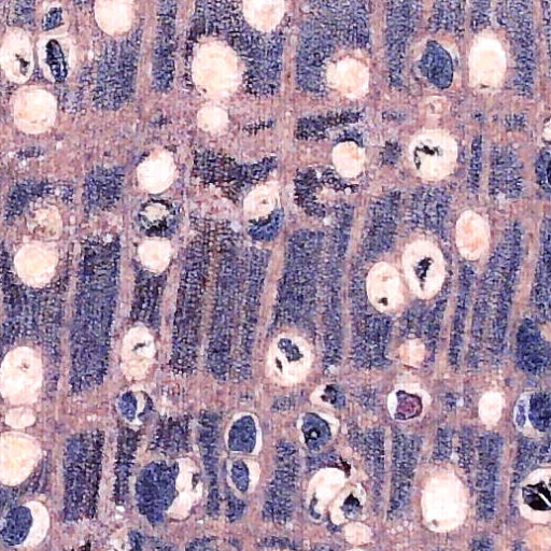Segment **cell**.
<instances>
[{"mask_svg":"<svg viewBox=\"0 0 551 551\" xmlns=\"http://www.w3.org/2000/svg\"><path fill=\"white\" fill-rule=\"evenodd\" d=\"M120 254L113 237L91 238L82 248L70 329V387L78 395L100 387L108 373Z\"/></svg>","mask_w":551,"mask_h":551,"instance_id":"1","label":"cell"},{"mask_svg":"<svg viewBox=\"0 0 551 551\" xmlns=\"http://www.w3.org/2000/svg\"><path fill=\"white\" fill-rule=\"evenodd\" d=\"M2 284L5 319L0 330V363L19 339H33L50 359L53 372L58 369L60 331L63 316V282L44 290L21 285L13 275L7 257L2 259Z\"/></svg>","mask_w":551,"mask_h":551,"instance_id":"2","label":"cell"},{"mask_svg":"<svg viewBox=\"0 0 551 551\" xmlns=\"http://www.w3.org/2000/svg\"><path fill=\"white\" fill-rule=\"evenodd\" d=\"M246 270V250L236 235L226 233L219 246L216 292L206 358L209 373L218 381H225L232 372L234 338Z\"/></svg>","mask_w":551,"mask_h":551,"instance_id":"3","label":"cell"},{"mask_svg":"<svg viewBox=\"0 0 551 551\" xmlns=\"http://www.w3.org/2000/svg\"><path fill=\"white\" fill-rule=\"evenodd\" d=\"M210 254L209 238L197 236L187 249L181 270L169 367L182 377L192 375L199 363Z\"/></svg>","mask_w":551,"mask_h":551,"instance_id":"4","label":"cell"},{"mask_svg":"<svg viewBox=\"0 0 551 551\" xmlns=\"http://www.w3.org/2000/svg\"><path fill=\"white\" fill-rule=\"evenodd\" d=\"M200 18L211 30H218L231 41L247 65L249 88L260 95H273L281 76L282 38L262 34L245 22L236 3L199 4Z\"/></svg>","mask_w":551,"mask_h":551,"instance_id":"5","label":"cell"},{"mask_svg":"<svg viewBox=\"0 0 551 551\" xmlns=\"http://www.w3.org/2000/svg\"><path fill=\"white\" fill-rule=\"evenodd\" d=\"M324 237L309 230L288 240L284 273L279 280L274 328H306L316 308Z\"/></svg>","mask_w":551,"mask_h":551,"instance_id":"6","label":"cell"},{"mask_svg":"<svg viewBox=\"0 0 551 551\" xmlns=\"http://www.w3.org/2000/svg\"><path fill=\"white\" fill-rule=\"evenodd\" d=\"M104 435L98 431L75 434L64 450V518L77 522L92 518L100 486Z\"/></svg>","mask_w":551,"mask_h":551,"instance_id":"7","label":"cell"},{"mask_svg":"<svg viewBox=\"0 0 551 551\" xmlns=\"http://www.w3.org/2000/svg\"><path fill=\"white\" fill-rule=\"evenodd\" d=\"M268 258L270 256L265 250L250 247L247 251V270L238 318V347L232 364V372L239 380L249 379L252 372L253 346L260 319Z\"/></svg>","mask_w":551,"mask_h":551,"instance_id":"8","label":"cell"},{"mask_svg":"<svg viewBox=\"0 0 551 551\" xmlns=\"http://www.w3.org/2000/svg\"><path fill=\"white\" fill-rule=\"evenodd\" d=\"M141 33L110 42L97 68L95 100L108 109L123 106L133 94Z\"/></svg>","mask_w":551,"mask_h":551,"instance_id":"9","label":"cell"},{"mask_svg":"<svg viewBox=\"0 0 551 551\" xmlns=\"http://www.w3.org/2000/svg\"><path fill=\"white\" fill-rule=\"evenodd\" d=\"M498 19L511 40L516 74L514 87L522 95L531 93L536 69L533 14L530 3H501Z\"/></svg>","mask_w":551,"mask_h":551,"instance_id":"10","label":"cell"},{"mask_svg":"<svg viewBox=\"0 0 551 551\" xmlns=\"http://www.w3.org/2000/svg\"><path fill=\"white\" fill-rule=\"evenodd\" d=\"M337 44L331 28L316 16L304 24L296 56V79L305 92L324 93V72Z\"/></svg>","mask_w":551,"mask_h":551,"instance_id":"11","label":"cell"},{"mask_svg":"<svg viewBox=\"0 0 551 551\" xmlns=\"http://www.w3.org/2000/svg\"><path fill=\"white\" fill-rule=\"evenodd\" d=\"M365 298L363 282L355 276L352 279L351 305L355 318L356 358L365 366H379L385 361L390 321L375 313Z\"/></svg>","mask_w":551,"mask_h":551,"instance_id":"12","label":"cell"},{"mask_svg":"<svg viewBox=\"0 0 551 551\" xmlns=\"http://www.w3.org/2000/svg\"><path fill=\"white\" fill-rule=\"evenodd\" d=\"M369 5L361 2L315 3L316 17L326 23L338 42L365 48L370 42Z\"/></svg>","mask_w":551,"mask_h":551,"instance_id":"13","label":"cell"},{"mask_svg":"<svg viewBox=\"0 0 551 551\" xmlns=\"http://www.w3.org/2000/svg\"><path fill=\"white\" fill-rule=\"evenodd\" d=\"M422 5L415 2L387 4L386 47L391 79L399 81L406 51L419 22Z\"/></svg>","mask_w":551,"mask_h":551,"instance_id":"14","label":"cell"},{"mask_svg":"<svg viewBox=\"0 0 551 551\" xmlns=\"http://www.w3.org/2000/svg\"><path fill=\"white\" fill-rule=\"evenodd\" d=\"M399 207L397 192L381 195L371 206L363 240L366 258L377 257L392 246L398 228Z\"/></svg>","mask_w":551,"mask_h":551,"instance_id":"15","label":"cell"},{"mask_svg":"<svg viewBox=\"0 0 551 551\" xmlns=\"http://www.w3.org/2000/svg\"><path fill=\"white\" fill-rule=\"evenodd\" d=\"M502 440L497 434H487L478 442L479 472L477 476V513L480 519L491 520L496 514L499 485V459Z\"/></svg>","mask_w":551,"mask_h":551,"instance_id":"16","label":"cell"},{"mask_svg":"<svg viewBox=\"0 0 551 551\" xmlns=\"http://www.w3.org/2000/svg\"><path fill=\"white\" fill-rule=\"evenodd\" d=\"M420 442L414 436L394 432L391 513L398 514L406 504L413 484Z\"/></svg>","mask_w":551,"mask_h":551,"instance_id":"17","label":"cell"},{"mask_svg":"<svg viewBox=\"0 0 551 551\" xmlns=\"http://www.w3.org/2000/svg\"><path fill=\"white\" fill-rule=\"evenodd\" d=\"M177 5L161 3L159 32L155 40L153 59V86L164 92L172 88L175 73L174 39Z\"/></svg>","mask_w":551,"mask_h":551,"instance_id":"18","label":"cell"},{"mask_svg":"<svg viewBox=\"0 0 551 551\" xmlns=\"http://www.w3.org/2000/svg\"><path fill=\"white\" fill-rule=\"evenodd\" d=\"M197 172L211 182H222L229 186H250L263 178L273 168V161L257 165H239L219 154H202L196 161Z\"/></svg>","mask_w":551,"mask_h":551,"instance_id":"19","label":"cell"},{"mask_svg":"<svg viewBox=\"0 0 551 551\" xmlns=\"http://www.w3.org/2000/svg\"><path fill=\"white\" fill-rule=\"evenodd\" d=\"M278 470L275 484L270 491L266 510L276 518H284L291 510V492L299 475L298 451L289 443H281L277 451Z\"/></svg>","mask_w":551,"mask_h":551,"instance_id":"20","label":"cell"},{"mask_svg":"<svg viewBox=\"0 0 551 551\" xmlns=\"http://www.w3.org/2000/svg\"><path fill=\"white\" fill-rule=\"evenodd\" d=\"M490 189L497 197L516 200L524 191L517 154L508 147L494 149L491 155Z\"/></svg>","mask_w":551,"mask_h":551,"instance_id":"21","label":"cell"},{"mask_svg":"<svg viewBox=\"0 0 551 551\" xmlns=\"http://www.w3.org/2000/svg\"><path fill=\"white\" fill-rule=\"evenodd\" d=\"M218 435L219 422L214 414H207L201 418L200 446L204 459L205 469L209 479L208 510L210 514H216L219 508L218 492Z\"/></svg>","mask_w":551,"mask_h":551,"instance_id":"22","label":"cell"},{"mask_svg":"<svg viewBox=\"0 0 551 551\" xmlns=\"http://www.w3.org/2000/svg\"><path fill=\"white\" fill-rule=\"evenodd\" d=\"M124 175L119 168H97L90 174L84 190L88 207L107 210L119 201Z\"/></svg>","mask_w":551,"mask_h":551,"instance_id":"23","label":"cell"},{"mask_svg":"<svg viewBox=\"0 0 551 551\" xmlns=\"http://www.w3.org/2000/svg\"><path fill=\"white\" fill-rule=\"evenodd\" d=\"M517 339L518 360L522 369L533 375L543 373L549 365V347L536 324L525 320Z\"/></svg>","mask_w":551,"mask_h":551,"instance_id":"24","label":"cell"},{"mask_svg":"<svg viewBox=\"0 0 551 551\" xmlns=\"http://www.w3.org/2000/svg\"><path fill=\"white\" fill-rule=\"evenodd\" d=\"M136 280L133 318L149 327H155L159 322L164 279L155 277L147 271H141Z\"/></svg>","mask_w":551,"mask_h":551,"instance_id":"25","label":"cell"},{"mask_svg":"<svg viewBox=\"0 0 551 551\" xmlns=\"http://www.w3.org/2000/svg\"><path fill=\"white\" fill-rule=\"evenodd\" d=\"M449 195L439 188L422 189L412 199L411 217L418 225L439 231L447 216Z\"/></svg>","mask_w":551,"mask_h":551,"instance_id":"26","label":"cell"},{"mask_svg":"<svg viewBox=\"0 0 551 551\" xmlns=\"http://www.w3.org/2000/svg\"><path fill=\"white\" fill-rule=\"evenodd\" d=\"M473 268L463 265L460 273V290L454 324H452L449 360L452 366L459 365L463 345L466 316H468L470 294L473 286Z\"/></svg>","mask_w":551,"mask_h":551,"instance_id":"27","label":"cell"},{"mask_svg":"<svg viewBox=\"0 0 551 551\" xmlns=\"http://www.w3.org/2000/svg\"><path fill=\"white\" fill-rule=\"evenodd\" d=\"M421 72L435 87L440 89L450 87L454 77V66L448 52L437 42H429L423 53Z\"/></svg>","mask_w":551,"mask_h":551,"instance_id":"28","label":"cell"},{"mask_svg":"<svg viewBox=\"0 0 551 551\" xmlns=\"http://www.w3.org/2000/svg\"><path fill=\"white\" fill-rule=\"evenodd\" d=\"M542 244V254L535 279L534 299L540 314L544 318H548L550 305V224L548 219L543 224Z\"/></svg>","mask_w":551,"mask_h":551,"instance_id":"29","label":"cell"},{"mask_svg":"<svg viewBox=\"0 0 551 551\" xmlns=\"http://www.w3.org/2000/svg\"><path fill=\"white\" fill-rule=\"evenodd\" d=\"M33 525V516L30 510L24 506H14L3 518L0 536L9 546L22 544Z\"/></svg>","mask_w":551,"mask_h":551,"instance_id":"30","label":"cell"},{"mask_svg":"<svg viewBox=\"0 0 551 551\" xmlns=\"http://www.w3.org/2000/svg\"><path fill=\"white\" fill-rule=\"evenodd\" d=\"M176 211L163 203L147 206L140 216L141 225L149 235L167 236L176 225Z\"/></svg>","mask_w":551,"mask_h":551,"instance_id":"31","label":"cell"},{"mask_svg":"<svg viewBox=\"0 0 551 551\" xmlns=\"http://www.w3.org/2000/svg\"><path fill=\"white\" fill-rule=\"evenodd\" d=\"M137 434L129 429H124L120 434L119 452L117 460V493L122 499L127 486V480L131 474L134 454L137 446Z\"/></svg>","mask_w":551,"mask_h":551,"instance_id":"32","label":"cell"},{"mask_svg":"<svg viewBox=\"0 0 551 551\" xmlns=\"http://www.w3.org/2000/svg\"><path fill=\"white\" fill-rule=\"evenodd\" d=\"M464 8L459 2L436 3L430 26L435 32L459 33L463 25Z\"/></svg>","mask_w":551,"mask_h":551,"instance_id":"33","label":"cell"},{"mask_svg":"<svg viewBox=\"0 0 551 551\" xmlns=\"http://www.w3.org/2000/svg\"><path fill=\"white\" fill-rule=\"evenodd\" d=\"M229 443L232 450L251 451L256 445V423L251 417H243L234 423Z\"/></svg>","mask_w":551,"mask_h":551,"instance_id":"34","label":"cell"},{"mask_svg":"<svg viewBox=\"0 0 551 551\" xmlns=\"http://www.w3.org/2000/svg\"><path fill=\"white\" fill-rule=\"evenodd\" d=\"M303 433L307 446L313 450L322 448L329 442L331 437L327 422L313 414L304 418Z\"/></svg>","mask_w":551,"mask_h":551,"instance_id":"35","label":"cell"},{"mask_svg":"<svg viewBox=\"0 0 551 551\" xmlns=\"http://www.w3.org/2000/svg\"><path fill=\"white\" fill-rule=\"evenodd\" d=\"M367 458H369L372 471L377 484L383 483L384 477V436L380 431L367 434L365 439Z\"/></svg>","mask_w":551,"mask_h":551,"instance_id":"36","label":"cell"},{"mask_svg":"<svg viewBox=\"0 0 551 551\" xmlns=\"http://www.w3.org/2000/svg\"><path fill=\"white\" fill-rule=\"evenodd\" d=\"M282 221L284 214L278 209L270 216L252 222L249 226V235L259 242H270L281 230Z\"/></svg>","mask_w":551,"mask_h":551,"instance_id":"37","label":"cell"},{"mask_svg":"<svg viewBox=\"0 0 551 551\" xmlns=\"http://www.w3.org/2000/svg\"><path fill=\"white\" fill-rule=\"evenodd\" d=\"M187 420H168L165 425L159 429V443L161 442L166 450L177 451L182 443L187 442Z\"/></svg>","mask_w":551,"mask_h":551,"instance_id":"38","label":"cell"},{"mask_svg":"<svg viewBox=\"0 0 551 551\" xmlns=\"http://www.w3.org/2000/svg\"><path fill=\"white\" fill-rule=\"evenodd\" d=\"M39 190V186L34 185V183H22V185L12 192L8 200L6 217L12 219L19 216L27 203L32 200V197Z\"/></svg>","mask_w":551,"mask_h":551,"instance_id":"39","label":"cell"},{"mask_svg":"<svg viewBox=\"0 0 551 551\" xmlns=\"http://www.w3.org/2000/svg\"><path fill=\"white\" fill-rule=\"evenodd\" d=\"M536 454H538V448L534 442L528 439L520 441L513 480L515 485H518L532 468Z\"/></svg>","mask_w":551,"mask_h":551,"instance_id":"40","label":"cell"},{"mask_svg":"<svg viewBox=\"0 0 551 551\" xmlns=\"http://www.w3.org/2000/svg\"><path fill=\"white\" fill-rule=\"evenodd\" d=\"M530 418L532 425L545 432L550 426V399L547 393L535 394L531 401Z\"/></svg>","mask_w":551,"mask_h":551,"instance_id":"41","label":"cell"},{"mask_svg":"<svg viewBox=\"0 0 551 551\" xmlns=\"http://www.w3.org/2000/svg\"><path fill=\"white\" fill-rule=\"evenodd\" d=\"M47 63L54 79L58 82H63L67 77V65L58 41L52 40L49 42L47 46Z\"/></svg>","mask_w":551,"mask_h":551,"instance_id":"42","label":"cell"},{"mask_svg":"<svg viewBox=\"0 0 551 551\" xmlns=\"http://www.w3.org/2000/svg\"><path fill=\"white\" fill-rule=\"evenodd\" d=\"M480 173H482V139L478 137L473 144L472 160L470 168V189L477 192L479 187Z\"/></svg>","mask_w":551,"mask_h":551,"instance_id":"43","label":"cell"},{"mask_svg":"<svg viewBox=\"0 0 551 551\" xmlns=\"http://www.w3.org/2000/svg\"><path fill=\"white\" fill-rule=\"evenodd\" d=\"M536 175H538V181L540 183L541 189L549 196L550 186H549V171H550V151L549 148L543 150L536 163Z\"/></svg>","mask_w":551,"mask_h":551,"instance_id":"44","label":"cell"},{"mask_svg":"<svg viewBox=\"0 0 551 551\" xmlns=\"http://www.w3.org/2000/svg\"><path fill=\"white\" fill-rule=\"evenodd\" d=\"M451 455V433L447 429H442L437 435L436 446L434 450V460L442 462Z\"/></svg>","mask_w":551,"mask_h":551,"instance_id":"45","label":"cell"},{"mask_svg":"<svg viewBox=\"0 0 551 551\" xmlns=\"http://www.w3.org/2000/svg\"><path fill=\"white\" fill-rule=\"evenodd\" d=\"M232 476L236 487L240 491L246 492L249 485V473H248L247 466L244 462L238 461L234 463Z\"/></svg>","mask_w":551,"mask_h":551,"instance_id":"46","label":"cell"},{"mask_svg":"<svg viewBox=\"0 0 551 551\" xmlns=\"http://www.w3.org/2000/svg\"><path fill=\"white\" fill-rule=\"evenodd\" d=\"M473 28L475 27H484L485 23L488 20V11L489 3H473Z\"/></svg>","mask_w":551,"mask_h":551,"instance_id":"47","label":"cell"},{"mask_svg":"<svg viewBox=\"0 0 551 551\" xmlns=\"http://www.w3.org/2000/svg\"><path fill=\"white\" fill-rule=\"evenodd\" d=\"M121 412L126 419L133 420L137 412L136 400L132 393H126L120 400Z\"/></svg>","mask_w":551,"mask_h":551,"instance_id":"48","label":"cell"},{"mask_svg":"<svg viewBox=\"0 0 551 551\" xmlns=\"http://www.w3.org/2000/svg\"><path fill=\"white\" fill-rule=\"evenodd\" d=\"M62 20V10L55 8L47 13L44 22H42V28H44L45 31L52 30V28L62 24Z\"/></svg>","mask_w":551,"mask_h":551,"instance_id":"49","label":"cell"},{"mask_svg":"<svg viewBox=\"0 0 551 551\" xmlns=\"http://www.w3.org/2000/svg\"><path fill=\"white\" fill-rule=\"evenodd\" d=\"M472 456V442L470 441V437L464 434L461 446V460L463 462V465L465 466V469L469 468L472 461Z\"/></svg>","mask_w":551,"mask_h":551,"instance_id":"50","label":"cell"},{"mask_svg":"<svg viewBox=\"0 0 551 551\" xmlns=\"http://www.w3.org/2000/svg\"><path fill=\"white\" fill-rule=\"evenodd\" d=\"M233 500H230L229 502V508H228V511H229V517L230 519H237L239 518V516H242L243 514V511H244V504L240 501H238V499L232 497Z\"/></svg>","mask_w":551,"mask_h":551,"instance_id":"51","label":"cell"},{"mask_svg":"<svg viewBox=\"0 0 551 551\" xmlns=\"http://www.w3.org/2000/svg\"><path fill=\"white\" fill-rule=\"evenodd\" d=\"M474 551H492V541L488 539H479L472 544Z\"/></svg>","mask_w":551,"mask_h":551,"instance_id":"52","label":"cell"}]
</instances>
